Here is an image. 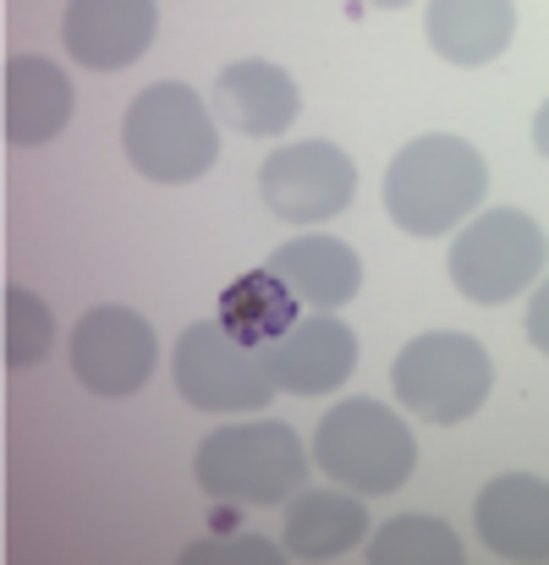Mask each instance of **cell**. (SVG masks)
<instances>
[{"label":"cell","instance_id":"6da1fadb","mask_svg":"<svg viewBox=\"0 0 549 565\" xmlns=\"http://www.w3.org/2000/svg\"><path fill=\"white\" fill-rule=\"evenodd\" d=\"M489 192V166L467 138L423 132L384 171V209L407 236H445Z\"/></svg>","mask_w":549,"mask_h":565},{"label":"cell","instance_id":"7a4b0ae2","mask_svg":"<svg viewBox=\"0 0 549 565\" xmlns=\"http://www.w3.org/2000/svg\"><path fill=\"white\" fill-rule=\"evenodd\" d=\"M192 478L209 500H225V505H281L303 489L308 456L286 423L258 417V423L214 428L192 456Z\"/></svg>","mask_w":549,"mask_h":565},{"label":"cell","instance_id":"3957f363","mask_svg":"<svg viewBox=\"0 0 549 565\" xmlns=\"http://www.w3.org/2000/svg\"><path fill=\"white\" fill-rule=\"evenodd\" d=\"M122 149L138 177H149L160 188H182L220 160V132H214L209 105L187 83H155L127 105Z\"/></svg>","mask_w":549,"mask_h":565},{"label":"cell","instance_id":"277c9868","mask_svg":"<svg viewBox=\"0 0 549 565\" xmlns=\"http://www.w3.org/2000/svg\"><path fill=\"white\" fill-rule=\"evenodd\" d=\"M314 461L352 494H395L418 467V439L384 401H341L314 434Z\"/></svg>","mask_w":549,"mask_h":565},{"label":"cell","instance_id":"5b68a950","mask_svg":"<svg viewBox=\"0 0 549 565\" xmlns=\"http://www.w3.org/2000/svg\"><path fill=\"white\" fill-rule=\"evenodd\" d=\"M390 384L412 417L451 428V423H467L489 401L495 358L462 330H429V335L407 341V352L390 369Z\"/></svg>","mask_w":549,"mask_h":565},{"label":"cell","instance_id":"8992f818","mask_svg":"<svg viewBox=\"0 0 549 565\" xmlns=\"http://www.w3.org/2000/svg\"><path fill=\"white\" fill-rule=\"evenodd\" d=\"M545 275V225L522 209H489L451 242V286L478 302H511Z\"/></svg>","mask_w":549,"mask_h":565},{"label":"cell","instance_id":"52a82bcc","mask_svg":"<svg viewBox=\"0 0 549 565\" xmlns=\"http://www.w3.org/2000/svg\"><path fill=\"white\" fill-rule=\"evenodd\" d=\"M171 369H177L182 401L198 406V412H264L270 395H275L264 352L231 341L214 319L209 324H187Z\"/></svg>","mask_w":549,"mask_h":565},{"label":"cell","instance_id":"ba28073f","mask_svg":"<svg viewBox=\"0 0 549 565\" xmlns=\"http://www.w3.org/2000/svg\"><path fill=\"white\" fill-rule=\"evenodd\" d=\"M258 192H264L270 214H281L286 225H325V220L352 209L358 166L336 143H325V138L286 143V149H275L264 160Z\"/></svg>","mask_w":549,"mask_h":565},{"label":"cell","instance_id":"9c48e42d","mask_svg":"<svg viewBox=\"0 0 549 565\" xmlns=\"http://www.w3.org/2000/svg\"><path fill=\"white\" fill-rule=\"evenodd\" d=\"M155 358H160L155 324L133 308H88L72 330V374L105 401L138 395L155 374Z\"/></svg>","mask_w":549,"mask_h":565},{"label":"cell","instance_id":"30bf717a","mask_svg":"<svg viewBox=\"0 0 549 565\" xmlns=\"http://www.w3.org/2000/svg\"><path fill=\"white\" fill-rule=\"evenodd\" d=\"M258 352H264V369L275 379V390H292V395L341 390L358 369V335L336 313H308L281 341H270Z\"/></svg>","mask_w":549,"mask_h":565},{"label":"cell","instance_id":"8fae6325","mask_svg":"<svg viewBox=\"0 0 549 565\" xmlns=\"http://www.w3.org/2000/svg\"><path fill=\"white\" fill-rule=\"evenodd\" d=\"M160 11L155 0H72L61 17V39L72 61L94 72H122L155 44Z\"/></svg>","mask_w":549,"mask_h":565},{"label":"cell","instance_id":"7c38bea8","mask_svg":"<svg viewBox=\"0 0 549 565\" xmlns=\"http://www.w3.org/2000/svg\"><path fill=\"white\" fill-rule=\"evenodd\" d=\"M478 539L506 561H549V483L534 472L495 478L478 505Z\"/></svg>","mask_w":549,"mask_h":565},{"label":"cell","instance_id":"4fadbf2b","mask_svg":"<svg viewBox=\"0 0 549 565\" xmlns=\"http://www.w3.org/2000/svg\"><path fill=\"white\" fill-rule=\"evenodd\" d=\"M72 77L44 55H11L6 61V143L39 149L72 121Z\"/></svg>","mask_w":549,"mask_h":565},{"label":"cell","instance_id":"5bb4252c","mask_svg":"<svg viewBox=\"0 0 549 565\" xmlns=\"http://www.w3.org/2000/svg\"><path fill=\"white\" fill-rule=\"evenodd\" d=\"M264 269H275L286 280V291L297 302H308L314 313H336L363 291V258L336 236H297Z\"/></svg>","mask_w":549,"mask_h":565},{"label":"cell","instance_id":"9a60e30c","mask_svg":"<svg viewBox=\"0 0 549 565\" xmlns=\"http://www.w3.org/2000/svg\"><path fill=\"white\" fill-rule=\"evenodd\" d=\"M214 110L247 138H281L297 121V83L275 61H236L214 83Z\"/></svg>","mask_w":549,"mask_h":565},{"label":"cell","instance_id":"2e32d148","mask_svg":"<svg viewBox=\"0 0 549 565\" xmlns=\"http://www.w3.org/2000/svg\"><path fill=\"white\" fill-rule=\"evenodd\" d=\"M368 533V505L352 489H308L297 494V505L286 511V555L297 561H341L347 550H358Z\"/></svg>","mask_w":549,"mask_h":565},{"label":"cell","instance_id":"e0dca14e","mask_svg":"<svg viewBox=\"0 0 549 565\" xmlns=\"http://www.w3.org/2000/svg\"><path fill=\"white\" fill-rule=\"evenodd\" d=\"M517 33V11L506 0H434L429 44L451 66H489Z\"/></svg>","mask_w":549,"mask_h":565},{"label":"cell","instance_id":"ac0fdd59","mask_svg":"<svg viewBox=\"0 0 549 565\" xmlns=\"http://www.w3.org/2000/svg\"><path fill=\"white\" fill-rule=\"evenodd\" d=\"M214 324L242 347H270L297 324V297L286 291V280L275 269H253V275H242L220 291V319Z\"/></svg>","mask_w":549,"mask_h":565},{"label":"cell","instance_id":"d6986e66","mask_svg":"<svg viewBox=\"0 0 549 565\" xmlns=\"http://www.w3.org/2000/svg\"><path fill=\"white\" fill-rule=\"evenodd\" d=\"M373 565H462L467 550L440 516H395L368 544Z\"/></svg>","mask_w":549,"mask_h":565},{"label":"cell","instance_id":"ffe728a7","mask_svg":"<svg viewBox=\"0 0 549 565\" xmlns=\"http://www.w3.org/2000/svg\"><path fill=\"white\" fill-rule=\"evenodd\" d=\"M50 341H55V319H50L44 297H33L28 286H6V369L22 374V369L44 363Z\"/></svg>","mask_w":549,"mask_h":565},{"label":"cell","instance_id":"44dd1931","mask_svg":"<svg viewBox=\"0 0 549 565\" xmlns=\"http://www.w3.org/2000/svg\"><path fill=\"white\" fill-rule=\"evenodd\" d=\"M286 561V544L275 550L270 539H203V544H187L182 550V565H281Z\"/></svg>","mask_w":549,"mask_h":565},{"label":"cell","instance_id":"7402d4cb","mask_svg":"<svg viewBox=\"0 0 549 565\" xmlns=\"http://www.w3.org/2000/svg\"><path fill=\"white\" fill-rule=\"evenodd\" d=\"M528 335H534V347L545 352L549 335H545V291H539V302H534V313H528Z\"/></svg>","mask_w":549,"mask_h":565}]
</instances>
